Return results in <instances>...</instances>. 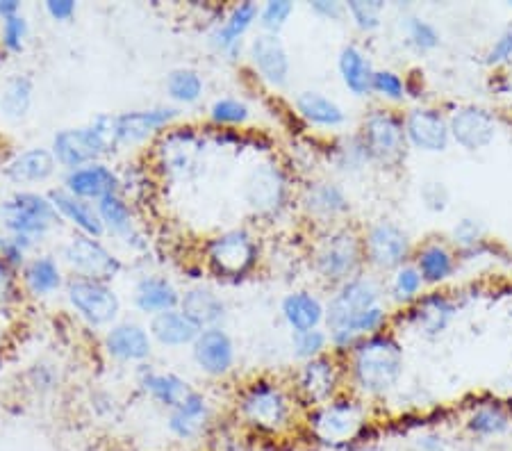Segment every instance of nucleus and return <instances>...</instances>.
Wrapping results in <instances>:
<instances>
[{"label":"nucleus","mask_w":512,"mask_h":451,"mask_svg":"<svg viewBox=\"0 0 512 451\" xmlns=\"http://www.w3.org/2000/svg\"><path fill=\"white\" fill-rule=\"evenodd\" d=\"M353 372L362 390L369 392V395H385L401 379V347L387 335H371L355 351Z\"/></svg>","instance_id":"f257e3e1"},{"label":"nucleus","mask_w":512,"mask_h":451,"mask_svg":"<svg viewBox=\"0 0 512 451\" xmlns=\"http://www.w3.org/2000/svg\"><path fill=\"white\" fill-rule=\"evenodd\" d=\"M365 426V413L355 401H328L310 417V431L321 445L351 449Z\"/></svg>","instance_id":"f03ea898"},{"label":"nucleus","mask_w":512,"mask_h":451,"mask_svg":"<svg viewBox=\"0 0 512 451\" xmlns=\"http://www.w3.org/2000/svg\"><path fill=\"white\" fill-rule=\"evenodd\" d=\"M242 417L251 429L260 433H280L287 429L292 406L287 395L271 383H255L242 397Z\"/></svg>","instance_id":"7ed1b4c3"},{"label":"nucleus","mask_w":512,"mask_h":451,"mask_svg":"<svg viewBox=\"0 0 512 451\" xmlns=\"http://www.w3.org/2000/svg\"><path fill=\"white\" fill-rule=\"evenodd\" d=\"M374 308H378V287L374 283L367 278L346 281L326 308L330 340L349 331L362 315H367Z\"/></svg>","instance_id":"20e7f679"},{"label":"nucleus","mask_w":512,"mask_h":451,"mask_svg":"<svg viewBox=\"0 0 512 451\" xmlns=\"http://www.w3.org/2000/svg\"><path fill=\"white\" fill-rule=\"evenodd\" d=\"M0 215L5 219V226L14 235L39 237L51 228L55 221H60V212L46 196L23 192L12 196L10 201L3 203Z\"/></svg>","instance_id":"39448f33"},{"label":"nucleus","mask_w":512,"mask_h":451,"mask_svg":"<svg viewBox=\"0 0 512 451\" xmlns=\"http://www.w3.org/2000/svg\"><path fill=\"white\" fill-rule=\"evenodd\" d=\"M406 128L390 112H374L362 126V144L369 158L381 164H394L406 151Z\"/></svg>","instance_id":"423d86ee"},{"label":"nucleus","mask_w":512,"mask_h":451,"mask_svg":"<svg viewBox=\"0 0 512 451\" xmlns=\"http://www.w3.org/2000/svg\"><path fill=\"white\" fill-rule=\"evenodd\" d=\"M69 301L89 324H110L119 315V299L103 281L92 278H73L69 283Z\"/></svg>","instance_id":"0eeeda50"},{"label":"nucleus","mask_w":512,"mask_h":451,"mask_svg":"<svg viewBox=\"0 0 512 451\" xmlns=\"http://www.w3.org/2000/svg\"><path fill=\"white\" fill-rule=\"evenodd\" d=\"M107 151H112V146L107 144L105 135L96 126L62 130L60 135H55L53 142V155L57 162L69 167L71 171L94 164L98 155Z\"/></svg>","instance_id":"6e6552de"},{"label":"nucleus","mask_w":512,"mask_h":451,"mask_svg":"<svg viewBox=\"0 0 512 451\" xmlns=\"http://www.w3.org/2000/svg\"><path fill=\"white\" fill-rule=\"evenodd\" d=\"M362 249L353 233H333L321 242L317 251V269L328 281H349L358 272Z\"/></svg>","instance_id":"1a4fd4ad"},{"label":"nucleus","mask_w":512,"mask_h":451,"mask_svg":"<svg viewBox=\"0 0 512 451\" xmlns=\"http://www.w3.org/2000/svg\"><path fill=\"white\" fill-rule=\"evenodd\" d=\"M210 265L221 276H242L249 272L258 258V249L249 233L233 231L214 237L208 249Z\"/></svg>","instance_id":"9d476101"},{"label":"nucleus","mask_w":512,"mask_h":451,"mask_svg":"<svg viewBox=\"0 0 512 451\" xmlns=\"http://www.w3.org/2000/svg\"><path fill=\"white\" fill-rule=\"evenodd\" d=\"M64 256L73 269H78L82 278H92V281L105 283L121 272V262L89 235L73 237Z\"/></svg>","instance_id":"9b49d317"},{"label":"nucleus","mask_w":512,"mask_h":451,"mask_svg":"<svg viewBox=\"0 0 512 451\" xmlns=\"http://www.w3.org/2000/svg\"><path fill=\"white\" fill-rule=\"evenodd\" d=\"M449 130L456 142L467 151H481L497 137V121L483 108H460L449 121Z\"/></svg>","instance_id":"f8f14e48"},{"label":"nucleus","mask_w":512,"mask_h":451,"mask_svg":"<svg viewBox=\"0 0 512 451\" xmlns=\"http://www.w3.org/2000/svg\"><path fill=\"white\" fill-rule=\"evenodd\" d=\"M410 253L408 235L390 221H381L367 235V256L381 269H396L406 262Z\"/></svg>","instance_id":"ddd939ff"},{"label":"nucleus","mask_w":512,"mask_h":451,"mask_svg":"<svg viewBox=\"0 0 512 451\" xmlns=\"http://www.w3.org/2000/svg\"><path fill=\"white\" fill-rule=\"evenodd\" d=\"M406 135L412 144L421 151H444L449 146V123L437 110L431 108H419L410 112L406 121Z\"/></svg>","instance_id":"4468645a"},{"label":"nucleus","mask_w":512,"mask_h":451,"mask_svg":"<svg viewBox=\"0 0 512 451\" xmlns=\"http://www.w3.org/2000/svg\"><path fill=\"white\" fill-rule=\"evenodd\" d=\"M173 108H155V110H139L128 112L121 117H112V130L117 144H137L144 142L148 135H153L155 130L167 126V123L176 117Z\"/></svg>","instance_id":"2eb2a0df"},{"label":"nucleus","mask_w":512,"mask_h":451,"mask_svg":"<svg viewBox=\"0 0 512 451\" xmlns=\"http://www.w3.org/2000/svg\"><path fill=\"white\" fill-rule=\"evenodd\" d=\"M251 60L253 67L260 71V76L271 82V85L283 87L287 78H289V57L276 35L271 32H264V35H258L251 44Z\"/></svg>","instance_id":"dca6fc26"},{"label":"nucleus","mask_w":512,"mask_h":451,"mask_svg":"<svg viewBox=\"0 0 512 451\" xmlns=\"http://www.w3.org/2000/svg\"><path fill=\"white\" fill-rule=\"evenodd\" d=\"M194 358L203 372L212 376L226 374L235 360L233 342L221 328H205L194 342Z\"/></svg>","instance_id":"f3484780"},{"label":"nucleus","mask_w":512,"mask_h":451,"mask_svg":"<svg viewBox=\"0 0 512 451\" xmlns=\"http://www.w3.org/2000/svg\"><path fill=\"white\" fill-rule=\"evenodd\" d=\"M119 178L112 169L103 164H87V167L73 169L66 176V192L78 196V199H98L117 194Z\"/></svg>","instance_id":"a211bd4d"},{"label":"nucleus","mask_w":512,"mask_h":451,"mask_svg":"<svg viewBox=\"0 0 512 451\" xmlns=\"http://www.w3.org/2000/svg\"><path fill=\"white\" fill-rule=\"evenodd\" d=\"M208 417V401H205L203 395H198V392L192 390L176 408H171L169 431L180 440H192L203 431V426L208 424Z\"/></svg>","instance_id":"6ab92c4d"},{"label":"nucleus","mask_w":512,"mask_h":451,"mask_svg":"<svg viewBox=\"0 0 512 451\" xmlns=\"http://www.w3.org/2000/svg\"><path fill=\"white\" fill-rule=\"evenodd\" d=\"M337 383V374H335V365L330 363L328 358H312L305 363L301 369V379H299V388L303 392V397L315 406H324L328 404L330 395H333Z\"/></svg>","instance_id":"aec40b11"},{"label":"nucleus","mask_w":512,"mask_h":451,"mask_svg":"<svg viewBox=\"0 0 512 451\" xmlns=\"http://www.w3.org/2000/svg\"><path fill=\"white\" fill-rule=\"evenodd\" d=\"M246 196L255 210H276L285 199V180L274 167H260L253 171L246 185Z\"/></svg>","instance_id":"412c9836"},{"label":"nucleus","mask_w":512,"mask_h":451,"mask_svg":"<svg viewBox=\"0 0 512 451\" xmlns=\"http://www.w3.org/2000/svg\"><path fill=\"white\" fill-rule=\"evenodd\" d=\"M105 347L119 360H144L151 356V338L142 326L119 324L105 338Z\"/></svg>","instance_id":"4be33fe9"},{"label":"nucleus","mask_w":512,"mask_h":451,"mask_svg":"<svg viewBox=\"0 0 512 451\" xmlns=\"http://www.w3.org/2000/svg\"><path fill=\"white\" fill-rule=\"evenodd\" d=\"M51 203L55 205V210L60 212L62 217H66L71 221V224H76L82 233L89 235V237H101L105 226L101 221V215H98V210H94L92 205H89L85 199H78V196H73L64 190H57L51 196Z\"/></svg>","instance_id":"5701e85b"},{"label":"nucleus","mask_w":512,"mask_h":451,"mask_svg":"<svg viewBox=\"0 0 512 451\" xmlns=\"http://www.w3.org/2000/svg\"><path fill=\"white\" fill-rule=\"evenodd\" d=\"M135 301L142 313L160 315V313H167V310H176L180 297L176 287H173L167 278L146 276L137 285Z\"/></svg>","instance_id":"b1692460"},{"label":"nucleus","mask_w":512,"mask_h":451,"mask_svg":"<svg viewBox=\"0 0 512 451\" xmlns=\"http://www.w3.org/2000/svg\"><path fill=\"white\" fill-rule=\"evenodd\" d=\"M151 333L162 344H167V347H183V344L196 342L198 335H201V328L183 310H167V313L153 317Z\"/></svg>","instance_id":"393cba45"},{"label":"nucleus","mask_w":512,"mask_h":451,"mask_svg":"<svg viewBox=\"0 0 512 451\" xmlns=\"http://www.w3.org/2000/svg\"><path fill=\"white\" fill-rule=\"evenodd\" d=\"M183 313L192 319L198 328H217L221 317L226 315L224 301H221L212 290L205 287H196L189 290L183 299H180Z\"/></svg>","instance_id":"a878e982"},{"label":"nucleus","mask_w":512,"mask_h":451,"mask_svg":"<svg viewBox=\"0 0 512 451\" xmlns=\"http://www.w3.org/2000/svg\"><path fill=\"white\" fill-rule=\"evenodd\" d=\"M55 171V155L46 149H30L16 155L7 167V176L14 183H41Z\"/></svg>","instance_id":"bb28decb"},{"label":"nucleus","mask_w":512,"mask_h":451,"mask_svg":"<svg viewBox=\"0 0 512 451\" xmlns=\"http://www.w3.org/2000/svg\"><path fill=\"white\" fill-rule=\"evenodd\" d=\"M283 315L287 324L294 328L296 333L303 331H315L317 324L324 319V308L321 303L308 292H294L287 294L283 301Z\"/></svg>","instance_id":"cd10ccee"},{"label":"nucleus","mask_w":512,"mask_h":451,"mask_svg":"<svg viewBox=\"0 0 512 451\" xmlns=\"http://www.w3.org/2000/svg\"><path fill=\"white\" fill-rule=\"evenodd\" d=\"M340 73L344 78V85L351 89L355 96H365L374 87V69L367 55L358 51L355 46H346L340 53Z\"/></svg>","instance_id":"c85d7f7f"},{"label":"nucleus","mask_w":512,"mask_h":451,"mask_svg":"<svg viewBox=\"0 0 512 451\" xmlns=\"http://www.w3.org/2000/svg\"><path fill=\"white\" fill-rule=\"evenodd\" d=\"M296 108H299L301 117L305 121L315 123V126L333 128L344 123V112L340 105L319 92H303L299 98H296Z\"/></svg>","instance_id":"c756f323"},{"label":"nucleus","mask_w":512,"mask_h":451,"mask_svg":"<svg viewBox=\"0 0 512 451\" xmlns=\"http://www.w3.org/2000/svg\"><path fill=\"white\" fill-rule=\"evenodd\" d=\"M303 203L312 215L319 217H335L349 210V199H346L342 187L335 183H315L308 187Z\"/></svg>","instance_id":"7c9ffc66"},{"label":"nucleus","mask_w":512,"mask_h":451,"mask_svg":"<svg viewBox=\"0 0 512 451\" xmlns=\"http://www.w3.org/2000/svg\"><path fill=\"white\" fill-rule=\"evenodd\" d=\"M258 14H260V10L255 3H239L235 10L230 12L224 26L217 30V35H214L221 51L235 53L239 46V39H242L244 32L251 28V23L258 19Z\"/></svg>","instance_id":"2f4dec72"},{"label":"nucleus","mask_w":512,"mask_h":451,"mask_svg":"<svg viewBox=\"0 0 512 451\" xmlns=\"http://www.w3.org/2000/svg\"><path fill=\"white\" fill-rule=\"evenodd\" d=\"M456 315V308L453 303L444 297H428L421 301V306L417 308V324L421 328V333L426 335H440L444 328L449 326V322Z\"/></svg>","instance_id":"473e14b6"},{"label":"nucleus","mask_w":512,"mask_h":451,"mask_svg":"<svg viewBox=\"0 0 512 451\" xmlns=\"http://www.w3.org/2000/svg\"><path fill=\"white\" fill-rule=\"evenodd\" d=\"M144 390L151 392L153 399H158L162 406H169V408H176L180 401H183L189 392L187 383L180 379L176 374H153L148 372L144 376Z\"/></svg>","instance_id":"72a5a7b5"},{"label":"nucleus","mask_w":512,"mask_h":451,"mask_svg":"<svg viewBox=\"0 0 512 451\" xmlns=\"http://www.w3.org/2000/svg\"><path fill=\"white\" fill-rule=\"evenodd\" d=\"M417 269L424 283H442L453 274V256L444 246L431 244L419 253Z\"/></svg>","instance_id":"f704fd0d"},{"label":"nucleus","mask_w":512,"mask_h":451,"mask_svg":"<svg viewBox=\"0 0 512 451\" xmlns=\"http://www.w3.org/2000/svg\"><path fill=\"white\" fill-rule=\"evenodd\" d=\"M32 103V80L26 76H16L7 82L3 96H0V110L7 119L26 117Z\"/></svg>","instance_id":"c9c22d12"},{"label":"nucleus","mask_w":512,"mask_h":451,"mask_svg":"<svg viewBox=\"0 0 512 451\" xmlns=\"http://www.w3.org/2000/svg\"><path fill=\"white\" fill-rule=\"evenodd\" d=\"M98 215H101L103 226L107 231L121 237H130L132 235V215L128 203L121 199L117 194L103 196L98 201Z\"/></svg>","instance_id":"e433bc0d"},{"label":"nucleus","mask_w":512,"mask_h":451,"mask_svg":"<svg viewBox=\"0 0 512 451\" xmlns=\"http://www.w3.org/2000/svg\"><path fill=\"white\" fill-rule=\"evenodd\" d=\"M467 429L478 438H499L510 429V417L497 406H481L469 417Z\"/></svg>","instance_id":"4c0bfd02"},{"label":"nucleus","mask_w":512,"mask_h":451,"mask_svg":"<svg viewBox=\"0 0 512 451\" xmlns=\"http://www.w3.org/2000/svg\"><path fill=\"white\" fill-rule=\"evenodd\" d=\"M26 283L32 294H51L60 287V269L51 258L32 260L26 269Z\"/></svg>","instance_id":"58836bf2"},{"label":"nucleus","mask_w":512,"mask_h":451,"mask_svg":"<svg viewBox=\"0 0 512 451\" xmlns=\"http://www.w3.org/2000/svg\"><path fill=\"white\" fill-rule=\"evenodd\" d=\"M167 92L178 103H194L203 94V80L192 69H176L167 78Z\"/></svg>","instance_id":"ea45409f"},{"label":"nucleus","mask_w":512,"mask_h":451,"mask_svg":"<svg viewBox=\"0 0 512 451\" xmlns=\"http://www.w3.org/2000/svg\"><path fill=\"white\" fill-rule=\"evenodd\" d=\"M346 10L353 16L355 26L360 30H376L381 26V16L385 12V5L378 3V0H371V3H362V0H353V3L346 5Z\"/></svg>","instance_id":"a19ab883"},{"label":"nucleus","mask_w":512,"mask_h":451,"mask_svg":"<svg viewBox=\"0 0 512 451\" xmlns=\"http://www.w3.org/2000/svg\"><path fill=\"white\" fill-rule=\"evenodd\" d=\"M408 39L412 46H417L419 51H433L440 46V32L435 30L433 23L424 19H410L408 21Z\"/></svg>","instance_id":"79ce46f5"},{"label":"nucleus","mask_w":512,"mask_h":451,"mask_svg":"<svg viewBox=\"0 0 512 451\" xmlns=\"http://www.w3.org/2000/svg\"><path fill=\"white\" fill-rule=\"evenodd\" d=\"M421 285H424V278H421L419 269L401 267L394 276V297L399 301H410L412 297H417Z\"/></svg>","instance_id":"37998d69"},{"label":"nucleus","mask_w":512,"mask_h":451,"mask_svg":"<svg viewBox=\"0 0 512 451\" xmlns=\"http://www.w3.org/2000/svg\"><path fill=\"white\" fill-rule=\"evenodd\" d=\"M249 119V108L237 98H221L212 105V121L214 123H244Z\"/></svg>","instance_id":"c03bdc74"},{"label":"nucleus","mask_w":512,"mask_h":451,"mask_svg":"<svg viewBox=\"0 0 512 451\" xmlns=\"http://www.w3.org/2000/svg\"><path fill=\"white\" fill-rule=\"evenodd\" d=\"M292 12H294V5L287 3V0H271V3L264 5V10L260 12L264 30L271 32V35H276V32L285 26Z\"/></svg>","instance_id":"a18cd8bd"},{"label":"nucleus","mask_w":512,"mask_h":451,"mask_svg":"<svg viewBox=\"0 0 512 451\" xmlns=\"http://www.w3.org/2000/svg\"><path fill=\"white\" fill-rule=\"evenodd\" d=\"M326 347V335L321 331H303V333H296L294 335V349H296V356L301 358H317L321 354V349Z\"/></svg>","instance_id":"49530a36"},{"label":"nucleus","mask_w":512,"mask_h":451,"mask_svg":"<svg viewBox=\"0 0 512 451\" xmlns=\"http://www.w3.org/2000/svg\"><path fill=\"white\" fill-rule=\"evenodd\" d=\"M371 89L387 98H392V101H401V98L406 96V85H403V80L396 76L394 71H376L374 87Z\"/></svg>","instance_id":"de8ad7c7"},{"label":"nucleus","mask_w":512,"mask_h":451,"mask_svg":"<svg viewBox=\"0 0 512 451\" xmlns=\"http://www.w3.org/2000/svg\"><path fill=\"white\" fill-rule=\"evenodd\" d=\"M26 32L28 26L26 21H23L21 14L10 16V19H5L3 23V44L7 51H21L23 48V39H26Z\"/></svg>","instance_id":"09e8293b"},{"label":"nucleus","mask_w":512,"mask_h":451,"mask_svg":"<svg viewBox=\"0 0 512 451\" xmlns=\"http://www.w3.org/2000/svg\"><path fill=\"white\" fill-rule=\"evenodd\" d=\"M30 244H32V237H26V235L5 237V240H0V253H3V258L7 262L19 265V262H23L26 251L30 249Z\"/></svg>","instance_id":"8fccbe9b"},{"label":"nucleus","mask_w":512,"mask_h":451,"mask_svg":"<svg viewBox=\"0 0 512 451\" xmlns=\"http://www.w3.org/2000/svg\"><path fill=\"white\" fill-rule=\"evenodd\" d=\"M512 60V28H508L503 35L497 39V44L490 48L487 53V64H503Z\"/></svg>","instance_id":"3c124183"},{"label":"nucleus","mask_w":512,"mask_h":451,"mask_svg":"<svg viewBox=\"0 0 512 451\" xmlns=\"http://www.w3.org/2000/svg\"><path fill=\"white\" fill-rule=\"evenodd\" d=\"M453 235H456V242H460L462 246H472V244H476L483 237V228L478 226L474 219H465V221H460V224L456 226V231H453Z\"/></svg>","instance_id":"603ef678"},{"label":"nucleus","mask_w":512,"mask_h":451,"mask_svg":"<svg viewBox=\"0 0 512 451\" xmlns=\"http://www.w3.org/2000/svg\"><path fill=\"white\" fill-rule=\"evenodd\" d=\"M424 201L431 210H444L447 208L449 196H447V190L442 187V183H428L424 187Z\"/></svg>","instance_id":"864d4df0"},{"label":"nucleus","mask_w":512,"mask_h":451,"mask_svg":"<svg viewBox=\"0 0 512 451\" xmlns=\"http://www.w3.org/2000/svg\"><path fill=\"white\" fill-rule=\"evenodd\" d=\"M46 10L55 21H66L76 14V3L73 0H48Z\"/></svg>","instance_id":"5fc2aeb1"},{"label":"nucleus","mask_w":512,"mask_h":451,"mask_svg":"<svg viewBox=\"0 0 512 451\" xmlns=\"http://www.w3.org/2000/svg\"><path fill=\"white\" fill-rule=\"evenodd\" d=\"M312 10H315L319 16H326V19H340L344 14V7L340 3H326V0L312 3Z\"/></svg>","instance_id":"6e6d98bb"},{"label":"nucleus","mask_w":512,"mask_h":451,"mask_svg":"<svg viewBox=\"0 0 512 451\" xmlns=\"http://www.w3.org/2000/svg\"><path fill=\"white\" fill-rule=\"evenodd\" d=\"M16 14H21V3H16V0H0V16H3V21Z\"/></svg>","instance_id":"4d7b16f0"},{"label":"nucleus","mask_w":512,"mask_h":451,"mask_svg":"<svg viewBox=\"0 0 512 451\" xmlns=\"http://www.w3.org/2000/svg\"><path fill=\"white\" fill-rule=\"evenodd\" d=\"M342 451H365V449H353V447H351V449H342Z\"/></svg>","instance_id":"13d9d810"}]
</instances>
